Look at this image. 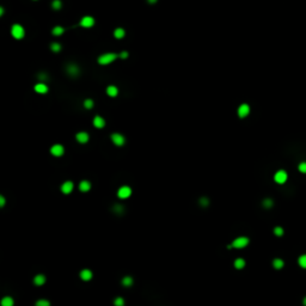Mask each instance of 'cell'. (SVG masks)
Instances as JSON below:
<instances>
[{
	"label": "cell",
	"instance_id": "1",
	"mask_svg": "<svg viewBox=\"0 0 306 306\" xmlns=\"http://www.w3.org/2000/svg\"><path fill=\"white\" fill-rule=\"evenodd\" d=\"M11 34H12V36H13L14 38L20 40V38L24 37V29H23L22 25L14 24V25L12 26V29H11Z\"/></svg>",
	"mask_w": 306,
	"mask_h": 306
},
{
	"label": "cell",
	"instance_id": "2",
	"mask_svg": "<svg viewBox=\"0 0 306 306\" xmlns=\"http://www.w3.org/2000/svg\"><path fill=\"white\" fill-rule=\"evenodd\" d=\"M249 244V239L246 237H239L237 239H234V242L232 243V245H228V249L230 248H236V249H242L244 246H246Z\"/></svg>",
	"mask_w": 306,
	"mask_h": 306
},
{
	"label": "cell",
	"instance_id": "3",
	"mask_svg": "<svg viewBox=\"0 0 306 306\" xmlns=\"http://www.w3.org/2000/svg\"><path fill=\"white\" fill-rule=\"evenodd\" d=\"M116 58H117L116 54H114V53H106V54H104V55L98 58V62H100L101 65H108V64L112 62Z\"/></svg>",
	"mask_w": 306,
	"mask_h": 306
},
{
	"label": "cell",
	"instance_id": "4",
	"mask_svg": "<svg viewBox=\"0 0 306 306\" xmlns=\"http://www.w3.org/2000/svg\"><path fill=\"white\" fill-rule=\"evenodd\" d=\"M274 180H275V182L279 183V184L285 183V182L287 181V174H286V171H284V170L278 171V172L275 174V176H274Z\"/></svg>",
	"mask_w": 306,
	"mask_h": 306
},
{
	"label": "cell",
	"instance_id": "5",
	"mask_svg": "<svg viewBox=\"0 0 306 306\" xmlns=\"http://www.w3.org/2000/svg\"><path fill=\"white\" fill-rule=\"evenodd\" d=\"M130 194H132V189L129 187H121L117 192V195L121 199H127L128 196H130Z\"/></svg>",
	"mask_w": 306,
	"mask_h": 306
},
{
	"label": "cell",
	"instance_id": "6",
	"mask_svg": "<svg viewBox=\"0 0 306 306\" xmlns=\"http://www.w3.org/2000/svg\"><path fill=\"white\" fill-rule=\"evenodd\" d=\"M111 140H112V142L115 144V145H117V146H122L123 144H124V138H123V135H121V134H118V133H114L112 135H111Z\"/></svg>",
	"mask_w": 306,
	"mask_h": 306
},
{
	"label": "cell",
	"instance_id": "7",
	"mask_svg": "<svg viewBox=\"0 0 306 306\" xmlns=\"http://www.w3.org/2000/svg\"><path fill=\"white\" fill-rule=\"evenodd\" d=\"M249 112H250V106L248 105V104H242L240 106H239V109H238V115H239V117H246L248 115H249Z\"/></svg>",
	"mask_w": 306,
	"mask_h": 306
},
{
	"label": "cell",
	"instance_id": "8",
	"mask_svg": "<svg viewBox=\"0 0 306 306\" xmlns=\"http://www.w3.org/2000/svg\"><path fill=\"white\" fill-rule=\"evenodd\" d=\"M64 152H65V150H64V147H62L61 145H54V146L50 148V153H52L53 156H55V157L62 156Z\"/></svg>",
	"mask_w": 306,
	"mask_h": 306
},
{
	"label": "cell",
	"instance_id": "9",
	"mask_svg": "<svg viewBox=\"0 0 306 306\" xmlns=\"http://www.w3.org/2000/svg\"><path fill=\"white\" fill-rule=\"evenodd\" d=\"M94 24H95V19H94L92 17H90V16L84 17V18L82 19V22H80V25L84 26V28H91Z\"/></svg>",
	"mask_w": 306,
	"mask_h": 306
},
{
	"label": "cell",
	"instance_id": "10",
	"mask_svg": "<svg viewBox=\"0 0 306 306\" xmlns=\"http://www.w3.org/2000/svg\"><path fill=\"white\" fill-rule=\"evenodd\" d=\"M61 190H62V193L64 194H70L72 190H73V183L72 182H65L64 184H62V187H61Z\"/></svg>",
	"mask_w": 306,
	"mask_h": 306
},
{
	"label": "cell",
	"instance_id": "11",
	"mask_svg": "<svg viewBox=\"0 0 306 306\" xmlns=\"http://www.w3.org/2000/svg\"><path fill=\"white\" fill-rule=\"evenodd\" d=\"M77 140H78L80 144H85V142H88V140H89V134L85 133V132H80V133L77 134Z\"/></svg>",
	"mask_w": 306,
	"mask_h": 306
},
{
	"label": "cell",
	"instance_id": "12",
	"mask_svg": "<svg viewBox=\"0 0 306 306\" xmlns=\"http://www.w3.org/2000/svg\"><path fill=\"white\" fill-rule=\"evenodd\" d=\"M80 278H82V280H84V281H89V280H91V278H92V273H91V270H89V269H84V270L80 273Z\"/></svg>",
	"mask_w": 306,
	"mask_h": 306
},
{
	"label": "cell",
	"instance_id": "13",
	"mask_svg": "<svg viewBox=\"0 0 306 306\" xmlns=\"http://www.w3.org/2000/svg\"><path fill=\"white\" fill-rule=\"evenodd\" d=\"M90 188H91V184H90V182H88V181H83V182H80V184H79V189H80V192H83V193L89 192Z\"/></svg>",
	"mask_w": 306,
	"mask_h": 306
},
{
	"label": "cell",
	"instance_id": "14",
	"mask_svg": "<svg viewBox=\"0 0 306 306\" xmlns=\"http://www.w3.org/2000/svg\"><path fill=\"white\" fill-rule=\"evenodd\" d=\"M94 124H95L96 128H103L104 124H105V121L103 120L101 116H96V117L94 118Z\"/></svg>",
	"mask_w": 306,
	"mask_h": 306
},
{
	"label": "cell",
	"instance_id": "15",
	"mask_svg": "<svg viewBox=\"0 0 306 306\" xmlns=\"http://www.w3.org/2000/svg\"><path fill=\"white\" fill-rule=\"evenodd\" d=\"M35 91L38 94H46L48 91V86L46 84H37L35 86Z\"/></svg>",
	"mask_w": 306,
	"mask_h": 306
},
{
	"label": "cell",
	"instance_id": "16",
	"mask_svg": "<svg viewBox=\"0 0 306 306\" xmlns=\"http://www.w3.org/2000/svg\"><path fill=\"white\" fill-rule=\"evenodd\" d=\"M106 94H108L110 97H116V96H117V94H118V91H117V88H116V86H112V85H110V86L106 89Z\"/></svg>",
	"mask_w": 306,
	"mask_h": 306
},
{
	"label": "cell",
	"instance_id": "17",
	"mask_svg": "<svg viewBox=\"0 0 306 306\" xmlns=\"http://www.w3.org/2000/svg\"><path fill=\"white\" fill-rule=\"evenodd\" d=\"M34 282H35V285H37V286H42V285L46 282V278H44V275H37V276L35 278Z\"/></svg>",
	"mask_w": 306,
	"mask_h": 306
},
{
	"label": "cell",
	"instance_id": "18",
	"mask_svg": "<svg viewBox=\"0 0 306 306\" xmlns=\"http://www.w3.org/2000/svg\"><path fill=\"white\" fill-rule=\"evenodd\" d=\"M234 267L237 269H243L245 267V261L243 258H237L236 262H234Z\"/></svg>",
	"mask_w": 306,
	"mask_h": 306
},
{
	"label": "cell",
	"instance_id": "19",
	"mask_svg": "<svg viewBox=\"0 0 306 306\" xmlns=\"http://www.w3.org/2000/svg\"><path fill=\"white\" fill-rule=\"evenodd\" d=\"M284 261L282 260H280V258H275L274 260V262H273V266H274V268L275 269H281L282 267H284Z\"/></svg>",
	"mask_w": 306,
	"mask_h": 306
},
{
	"label": "cell",
	"instance_id": "20",
	"mask_svg": "<svg viewBox=\"0 0 306 306\" xmlns=\"http://www.w3.org/2000/svg\"><path fill=\"white\" fill-rule=\"evenodd\" d=\"M1 305L2 306H12L13 305V300H12V298H10V297H5V298L1 300Z\"/></svg>",
	"mask_w": 306,
	"mask_h": 306
},
{
	"label": "cell",
	"instance_id": "21",
	"mask_svg": "<svg viewBox=\"0 0 306 306\" xmlns=\"http://www.w3.org/2000/svg\"><path fill=\"white\" fill-rule=\"evenodd\" d=\"M114 35H115L116 38H122V37L124 36V30L121 29V28H118V29H116V30L114 31Z\"/></svg>",
	"mask_w": 306,
	"mask_h": 306
},
{
	"label": "cell",
	"instance_id": "22",
	"mask_svg": "<svg viewBox=\"0 0 306 306\" xmlns=\"http://www.w3.org/2000/svg\"><path fill=\"white\" fill-rule=\"evenodd\" d=\"M67 71H68V73H70L71 76H77V74H78V67L74 66V65L70 66V67L67 68Z\"/></svg>",
	"mask_w": 306,
	"mask_h": 306
},
{
	"label": "cell",
	"instance_id": "23",
	"mask_svg": "<svg viewBox=\"0 0 306 306\" xmlns=\"http://www.w3.org/2000/svg\"><path fill=\"white\" fill-rule=\"evenodd\" d=\"M122 284H123L124 286L129 287V286H132V284H133V279H132L130 276H126V278L122 280Z\"/></svg>",
	"mask_w": 306,
	"mask_h": 306
},
{
	"label": "cell",
	"instance_id": "24",
	"mask_svg": "<svg viewBox=\"0 0 306 306\" xmlns=\"http://www.w3.org/2000/svg\"><path fill=\"white\" fill-rule=\"evenodd\" d=\"M64 28H61V26H55L54 29H53V34L54 35H56V36H59V35H62L64 34Z\"/></svg>",
	"mask_w": 306,
	"mask_h": 306
},
{
	"label": "cell",
	"instance_id": "25",
	"mask_svg": "<svg viewBox=\"0 0 306 306\" xmlns=\"http://www.w3.org/2000/svg\"><path fill=\"white\" fill-rule=\"evenodd\" d=\"M299 266L302 268H305L306 269V255H302L299 257Z\"/></svg>",
	"mask_w": 306,
	"mask_h": 306
},
{
	"label": "cell",
	"instance_id": "26",
	"mask_svg": "<svg viewBox=\"0 0 306 306\" xmlns=\"http://www.w3.org/2000/svg\"><path fill=\"white\" fill-rule=\"evenodd\" d=\"M50 48H52V50H53V52H60V49H61V46H60L59 43H52Z\"/></svg>",
	"mask_w": 306,
	"mask_h": 306
},
{
	"label": "cell",
	"instance_id": "27",
	"mask_svg": "<svg viewBox=\"0 0 306 306\" xmlns=\"http://www.w3.org/2000/svg\"><path fill=\"white\" fill-rule=\"evenodd\" d=\"M84 105H85V108L91 109V108L94 106V101H91V100H86V101L84 102Z\"/></svg>",
	"mask_w": 306,
	"mask_h": 306
},
{
	"label": "cell",
	"instance_id": "28",
	"mask_svg": "<svg viewBox=\"0 0 306 306\" xmlns=\"http://www.w3.org/2000/svg\"><path fill=\"white\" fill-rule=\"evenodd\" d=\"M299 171L303 172V174H306V162L300 163V165H299Z\"/></svg>",
	"mask_w": 306,
	"mask_h": 306
},
{
	"label": "cell",
	"instance_id": "29",
	"mask_svg": "<svg viewBox=\"0 0 306 306\" xmlns=\"http://www.w3.org/2000/svg\"><path fill=\"white\" fill-rule=\"evenodd\" d=\"M274 233H275L276 236H282V234H284V230H282V227H275Z\"/></svg>",
	"mask_w": 306,
	"mask_h": 306
},
{
	"label": "cell",
	"instance_id": "30",
	"mask_svg": "<svg viewBox=\"0 0 306 306\" xmlns=\"http://www.w3.org/2000/svg\"><path fill=\"white\" fill-rule=\"evenodd\" d=\"M36 305L37 306H49V302H47V300H38L37 303H36Z\"/></svg>",
	"mask_w": 306,
	"mask_h": 306
},
{
	"label": "cell",
	"instance_id": "31",
	"mask_svg": "<svg viewBox=\"0 0 306 306\" xmlns=\"http://www.w3.org/2000/svg\"><path fill=\"white\" fill-rule=\"evenodd\" d=\"M60 7H61V1L55 0V1L53 2V8H54V10H59Z\"/></svg>",
	"mask_w": 306,
	"mask_h": 306
},
{
	"label": "cell",
	"instance_id": "32",
	"mask_svg": "<svg viewBox=\"0 0 306 306\" xmlns=\"http://www.w3.org/2000/svg\"><path fill=\"white\" fill-rule=\"evenodd\" d=\"M114 304H115L116 306H122L123 304H124V302H123V299H122V298H117V299H115Z\"/></svg>",
	"mask_w": 306,
	"mask_h": 306
},
{
	"label": "cell",
	"instance_id": "33",
	"mask_svg": "<svg viewBox=\"0 0 306 306\" xmlns=\"http://www.w3.org/2000/svg\"><path fill=\"white\" fill-rule=\"evenodd\" d=\"M263 204H264L266 207H270V206H273V201L269 200V199H268V200H264V201H263Z\"/></svg>",
	"mask_w": 306,
	"mask_h": 306
},
{
	"label": "cell",
	"instance_id": "34",
	"mask_svg": "<svg viewBox=\"0 0 306 306\" xmlns=\"http://www.w3.org/2000/svg\"><path fill=\"white\" fill-rule=\"evenodd\" d=\"M120 56H121V58H122V59H126V58H127V56H128V53H127V52H122V53H121V55H120Z\"/></svg>",
	"mask_w": 306,
	"mask_h": 306
},
{
	"label": "cell",
	"instance_id": "35",
	"mask_svg": "<svg viewBox=\"0 0 306 306\" xmlns=\"http://www.w3.org/2000/svg\"><path fill=\"white\" fill-rule=\"evenodd\" d=\"M4 204H5V199H4V198H2V196H0V206H1V207H2V206H4Z\"/></svg>",
	"mask_w": 306,
	"mask_h": 306
},
{
	"label": "cell",
	"instance_id": "36",
	"mask_svg": "<svg viewBox=\"0 0 306 306\" xmlns=\"http://www.w3.org/2000/svg\"><path fill=\"white\" fill-rule=\"evenodd\" d=\"M201 204H204V206H206V204H208V201H207V199H202V201H201Z\"/></svg>",
	"mask_w": 306,
	"mask_h": 306
},
{
	"label": "cell",
	"instance_id": "37",
	"mask_svg": "<svg viewBox=\"0 0 306 306\" xmlns=\"http://www.w3.org/2000/svg\"><path fill=\"white\" fill-rule=\"evenodd\" d=\"M156 1H157V0H148V2H150V4H154Z\"/></svg>",
	"mask_w": 306,
	"mask_h": 306
},
{
	"label": "cell",
	"instance_id": "38",
	"mask_svg": "<svg viewBox=\"0 0 306 306\" xmlns=\"http://www.w3.org/2000/svg\"><path fill=\"white\" fill-rule=\"evenodd\" d=\"M304 304L306 305V297H305V299H304Z\"/></svg>",
	"mask_w": 306,
	"mask_h": 306
}]
</instances>
